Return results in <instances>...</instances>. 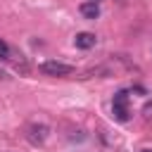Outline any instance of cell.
Wrapping results in <instances>:
<instances>
[{"instance_id":"5","label":"cell","mask_w":152,"mask_h":152,"mask_svg":"<svg viewBox=\"0 0 152 152\" xmlns=\"http://www.w3.org/2000/svg\"><path fill=\"white\" fill-rule=\"evenodd\" d=\"M74 43H76V48L88 50V48H93V45H95V36H93V33H88V31H83V33H76Z\"/></svg>"},{"instance_id":"7","label":"cell","mask_w":152,"mask_h":152,"mask_svg":"<svg viewBox=\"0 0 152 152\" xmlns=\"http://www.w3.org/2000/svg\"><path fill=\"white\" fill-rule=\"evenodd\" d=\"M142 116H145V119H152V100L145 102V107H142Z\"/></svg>"},{"instance_id":"10","label":"cell","mask_w":152,"mask_h":152,"mask_svg":"<svg viewBox=\"0 0 152 152\" xmlns=\"http://www.w3.org/2000/svg\"><path fill=\"white\" fill-rule=\"evenodd\" d=\"M0 76H2V74H0Z\"/></svg>"},{"instance_id":"8","label":"cell","mask_w":152,"mask_h":152,"mask_svg":"<svg viewBox=\"0 0 152 152\" xmlns=\"http://www.w3.org/2000/svg\"><path fill=\"white\" fill-rule=\"evenodd\" d=\"M140 152H152V147H142V150H140Z\"/></svg>"},{"instance_id":"3","label":"cell","mask_w":152,"mask_h":152,"mask_svg":"<svg viewBox=\"0 0 152 152\" xmlns=\"http://www.w3.org/2000/svg\"><path fill=\"white\" fill-rule=\"evenodd\" d=\"M26 138H28L31 145H43L45 138H48V126H43V124H31V126L26 128Z\"/></svg>"},{"instance_id":"2","label":"cell","mask_w":152,"mask_h":152,"mask_svg":"<svg viewBox=\"0 0 152 152\" xmlns=\"http://www.w3.org/2000/svg\"><path fill=\"white\" fill-rule=\"evenodd\" d=\"M40 71H43L45 76H69L74 69H71L69 64H64V62L48 59V62H43V64H40Z\"/></svg>"},{"instance_id":"9","label":"cell","mask_w":152,"mask_h":152,"mask_svg":"<svg viewBox=\"0 0 152 152\" xmlns=\"http://www.w3.org/2000/svg\"><path fill=\"white\" fill-rule=\"evenodd\" d=\"M95 2H100V0H95Z\"/></svg>"},{"instance_id":"4","label":"cell","mask_w":152,"mask_h":152,"mask_svg":"<svg viewBox=\"0 0 152 152\" xmlns=\"http://www.w3.org/2000/svg\"><path fill=\"white\" fill-rule=\"evenodd\" d=\"M81 14H83L86 19H97V17H100V5H97L95 0H88V2L81 5Z\"/></svg>"},{"instance_id":"1","label":"cell","mask_w":152,"mask_h":152,"mask_svg":"<svg viewBox=\"0 0 152 152\" xmlns=\"http://www.w3.org/2000/svg\"><path fill=\"white\" fill-rule=\"evenodd\" d=\"M112 112L119 121H126L128 119V93L126 90H119L112 100Z\"/></svg>"},{"instance_id":"6","label":"cell","mask_w":152,"mask_h":152,"mask_svg":"<svg viewBox=\"0 0 152 152\" xmlns=\"http://www.w3.org/2000/svg\"><path fill=\"white\" fill-rule=\"evenodd\" d=\"M10 52H12V50H10V45L0 38V57H2V59H10Z\"/></svg>"}]
</instances>
